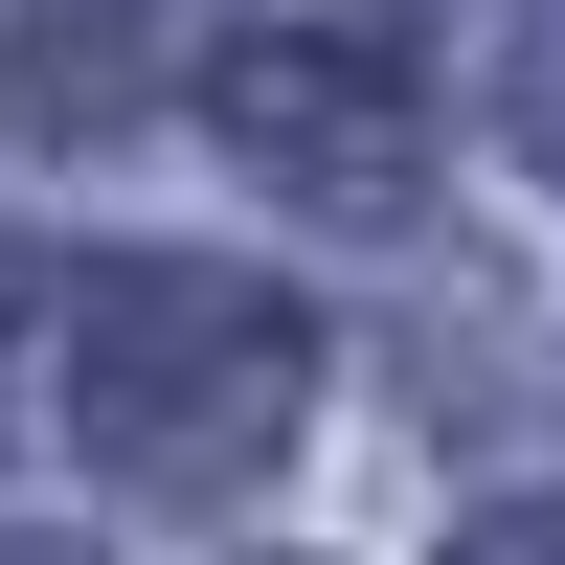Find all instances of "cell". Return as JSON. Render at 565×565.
I'll list each match as a JSON object with an SVG mask.
<instances>
[{
  "instance_id": "obj_1",
  "label": "cell",
  "mask_w": 565,
  "mask_h": 565,
  "mask_svg": "<svg viewBox=\"0 0 565 565\" xmlns=\"http://www.w3.org/2000/svg\"><path fill=\"white\" fill-rule=\"evenodd\" d=\"M68 430L114 452V476H159V498H204L226 452H271L295 430V317L249 295V271H90L68 295Z\"/></svg>"
},
{
  "instance_id": "obj_2",
  "label": "cell",
  "mask_w": 565,
  "mask_h": 565,
  "mask_svg": "<svg viewBox=\"0 0 565 565\" xmlns=\"http://www.w3.org/2000/svg\"><path fill=\"white\" fill-rule=\"evenodd\" d=\"M226 136L271 181H317V204H407V68L385 45H249L226 68Z\"/></svg>"
},
{
  "instance_id": "obj_3",
  "label": "cell",
  "mask_w": 565,
  "mask_h": 565,
  "mask_svg": "<svg viewBox=\"0 0 565 565\" xmlns=\"http://www.w3.org/2000/svg\"><path fill=\"white\" fill-rule=\"evenodd\" d=\"M543 159H565V68H543Z\"/></svg>"
},
{
  "instance_id": "obj_4",
  "label": "cell",
  "mask_w": 565,
  "mask_h": 565,
  "mask_svg": "<svg viewBox=\"0 0 565 565\" xmlns=\"http://www.w3.org/2000/svg\"><path fill=\"white\" fill-rule=\"evenodd\" d=\"M0 340H23V271H0Z\"/></svg>"
}]
</instances>
